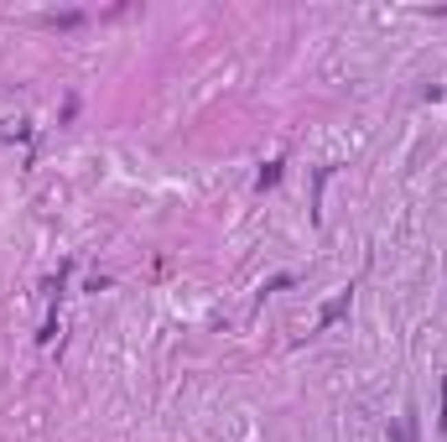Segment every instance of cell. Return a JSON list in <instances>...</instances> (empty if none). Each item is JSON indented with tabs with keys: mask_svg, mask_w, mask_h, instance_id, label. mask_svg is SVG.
<instances>
[{
	"mask_svg": "<svg viewBox=\"0 0 447 442\" xmlns=\"http://www.w3.org/2000/svg\"><path fill=\"white\" fill-rule=\"evenodd\" d=\"M281 182V162H271V167H260V177H255V187L265 193V187H276Z\"/></svg>",
	"mask_w": 447,
	"mask_h": 442,
	"instance_id": "obj_3",
	"label": "cell"
},
{
	"mask_svg": "<svg viewBox=\"0 0 447 442\" xmlns=\"http://www.w3.org/2000/svg\"><path fill=\"white\" fill-rule=\"evenodd\" d=\"M343 313H349V291H343V297H333V302H328V307H323V317H318V323H323V328H328V323H338V317H343Z\"/></svg>",
	"mask_w": 447,
	"mask_h": 442,
	"instance_id": "obj_2",
	"label": "cell"
},
{
	"mask_svg": "<svg viewBox=\"0 0 447 442\" xmlns=\"http://www.w3.org/2000/svg\"><path fill=\"white\" fill-rule=\"evenodd\" d=\"M390 442H416V411H400L395 427H390Z\"/></svg>",
	"mask_w": 447,
	"mask_h": 442,
	"instance_id": "obj_1",
	"label": "cell"
}]
</instances>
